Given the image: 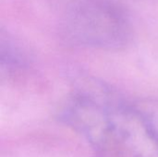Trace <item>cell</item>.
Instances as JSON below:
<instances>
[{"label":"cell","instance_id":"3","mask_svg":"<svg viewBox=\"0 0 158 157\" xmlns=\"http://www.w3.org/2000/svg\"><path fill=\"white\" fill-rule=\"evenodd\" d=\"M132 105L158 142V100H139L132 103Z\"/></svg>","mask_w":158,"mask_h":157},{"label":"cell","instance_id":"2","mask_svg":"<svg viewBox=\"0 0 158 157\" xmlns=\"http://www.w3.org/2000/svg\"><path fill=\"white\" fill-rule=\"evenodd\" d=\"M67 40L76 45L117 51L132 39V25L126 10L112 0H80L63 21Z\"/></svg>","mask_w":158,"mask_h":157},{"label":"cell","instance_id":"1","mask_svg":"<svg viewBox=\"0 0 158 157\" xmlns=\"http://www.w3.org/2000/svg\"><path fill=\"white\" fill-rule=\"evenodd\" d=\"M60 117L99 152L117 157H158V142L131 104L101 84L74 91Z\"/></svg>","mask_w":158,"mask_h":157}]
</instances>
